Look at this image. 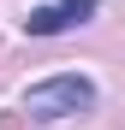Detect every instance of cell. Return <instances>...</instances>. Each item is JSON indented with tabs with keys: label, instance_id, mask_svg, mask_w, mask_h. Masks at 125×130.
Segmentation results:
<instances>
[{
	"label": "cell",
	"instance_id": "6da1fadb",
	"mask_svg": "<svg viewBox=\"0 0 125 130\" xmlns=\"http://www.w3.org/2000/svg\"><path fill=\"white\" fill-rule=\"evenodd\" d=\"M95 106V83L77 77V71H60V77H42L24 89V112L54 124V118H72V112H89Z\"/></svg>",
	"mask_w": 125,
	"mask_h": 130
},
{
	"label": "cell",
	"instance_id": "7a4b0ae2",
	"mask_svg": "<svg viewBox=\"0 0 125 130\" xmlns=\"http://www.w3.org/2000/svg\"><path fill=\"white\" fill-rule=\"evenodd\" d=\"M95 6H101V0H54V6H36V12L24 18V30H30V36H66V30H77V24H89Z\"/></svg>",
	"mask_w": 125,
	"mask_h": 130
}]
</instances>
